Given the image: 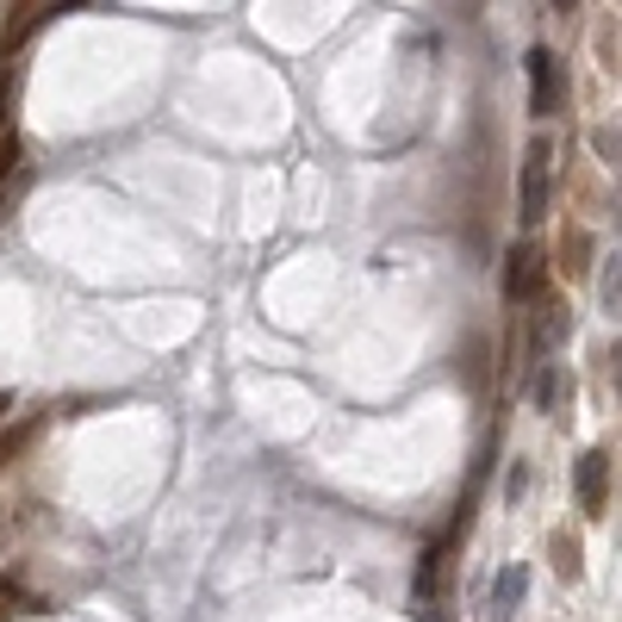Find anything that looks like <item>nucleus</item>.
<instances>
[{
	"label": "nucleus",
	"instance_id": "5",
	"mask_svg": "<svg viewBox=\"0 0 622 622\" xmlns=\"http://www.w3.org/2000/svg\"><path fill=\"white\" fill-rule=\"evenodd\" d=\"M523 591H529V573H523V566H504V573L492 579V604L511 610V604H523Z\"/></svg>",
	"mask_w": 622,
	"mask_h": 622
},
{
	"label": "nucleus",
	"instance_id": "4",
	"mask_svg": "<svg viewBox=\"0 0 622 622\" xmlns=\"http://www.w3.org/2000/svg\"><path fill=\"white\" fill-rule=\"evenodd\" d=\"M604 473H610V454L604 449L579 454V504H585L591 516H604Z\"/></svg>",
	"mask_w": 622,
	"mask_h": 622
},
{
	"label": "nucleus",
	"instance_id": "9",
	"mask_svg": "<svg viewBox=\"0 0 622 622\" xmlns=\"http://www.w3.org/2000/svg\"><path fill=\"white\" fill-rule=\"evenodd\" d=\"M554 560L566 566V573H579V548L573 542H554Z\"/></svg>",
	"mask_w": 622,
	"mask_h": 622
},
{
	"label": "nucleus",
	"instance_id": "1",
	"mask_svg": "<svg viewBox=\"0 0 622 622\" xmlns=\"http://www.w3.org/2000/svg\"><path fill=\"white\" fill-rule=\"evenodd\" d=\"M516 218H523V224H542V218H548V143L542 138L529 143L523 187H516Z\"/></svg>",
	"mask_w": 622,
	"mask_h": 622
},
{
	"label": "nucleus",
	"instance_id": "6",
	"mask_svg": "<svg viewBox=\"0 0 622 622\" xmlns=\"http://www.w3.org/2000/svg\"><path fill=\"white\" fill-rule=\"evenodd\" d=\"M566 324H573V318H566V305H548L542 311V330H535V349H554V342L566 337Z\"/></svg>",
	"mask_w": 622,
	"mask_h": 622
},
{
	"label": "nucleus",
	"instance_id": "10",
	"mask_svg": "<svg viewBox=\"0 0 622 622\" xmlns=\"http://www.w3.org/2000/svg\"><path fill=\"white\" fill-rule=\"evenodd\" d=\"M0 411H7V399H0Z\"/></svg>",
	"mask_w": 622,
	"mask_h": 622
},
{
	"label": "nucleus",
	"instance_id": "2",
	"mask_svg": "<svg viewBox=\"0 0 622 622\" xmlns=\"http://www.w3.org/2000/svg\"><path fill=\"white\" fill-rule=\"evenodd\" d=\"M542 287H548V255L535 243H516L511 268H504V293H511L516 305H529V299H542Z\"/></svg>",
	"mask_w": 622,
	"mask_h": 622
},
{
	"label": "nucleus",
	"instance_id": "3",
	"mask_svg": "<svg viewBox=\"0 0 622 622\" xmlns=\"http://www.w3.org/2000/svg\"><path fill=\"white\" fill-rule=\"evenodd\" d=\"M560 62H554V50H529V107L542 112H560Z\"/></svg>",
	"mask_w": 622,
	"mask_h": 622
},
{
	"label": "nucleus",
	"instance_id": "7",
	"mask_svg": "<svg viewBox=\"0 0 622 622\" xmlns=\"http://www.w3.org/2000/svg\"><path fill=\"white\" fill-rule=\"evenodd\" d=\"M535 404H542V411H548V404H560V373H554V368L535 380Z\"/></svg>",
	"mask_w": 622,
	"mask_h": 622
},
{
	"label": "nucleus",
	"instance_id": "8",
	"mask_svg": "<svg viewBox=\"0 0 622 622\" xmlns=\"http://www.w3.org/2000/svg\"><path fill=\"white\" fill-rule=\"evenodd\" d=\"M591 150L604 156V162H616V131H610V124H598V131H591Z\"/></svg>",
	"mask_w": 622,
	"mask_h": 622
}]
</instances>
